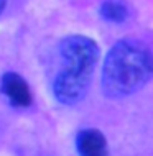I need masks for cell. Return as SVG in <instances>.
<instances>
[{"mask_svg":"<svg viewBox=\"0 0 153 156\" xmlns=\"http://www.w3.org/2000/svg\"><path fill=\"white\" fill-rule=\"evenodd\" d=\"M151 71L150 49L138 40H120L105 56L102 90L112 99L130 95L150 81Z\"/></svg>","mask_w":153,"mask_h":156,"instance_id":"cell-1","label":"cell"},{"mask_svg":"<svg viewBox=\"0 0 153 156\" xmlns=\"http://www.w3.org/2000/svg\"><path fill=\"white\" fill-rule=\"evenodd\" d=\"M59 54L64 59V69L54 79L53 92L59 104L74 105L89 89L99 61V46L87 36L73 35L59 43Z\"/></svg>","mask_w":153,"mask_h":156,"instance_id":"cell-2","label":"cell"},{"mask_svg":"<svg viewBox=\"0 0 153 156\" xmlns=\"http://www.w3.org/2000/svg\"><path fill=\"white\" fill-rule=\"evenodd\" d=\"M0 89H2V94L7 97V100L13 105V107L27 108L33 102L31 90H30L27 81L16 73L3 74Z\"/></svg>","mask_w":153,"mask_h":156,"instance_id":"cell-3","label":"cell"},{"mask_svg":"<svg viewBox=\"0 0 153 156\" xmlns=\"http://www.w3.org/2000/svg\"><path fill=\"white\" fill-rule=\"evenodd\" d=\"M76 148L79 156H109L107 140L96 128L81 130L76 138Z\"/></svg>","mask_w":153,"mask_h":156,"instance_id":"cell-4","label":"cell"},{"mask_svg":"<svg viewBox=\"0 0 153 156\" xmlns=\"http://www.w3.org/2000/svg\"><path fill=\"white\" fill-rule=\"evenodd\" d=\"M100 15L104 16L109 22H125L127 16H129V8L124 2L120 0H105L100 5Z\"/></svg>","mask_w":153,"mask_h":156,"instance_id":"cell-5","label":"cell"},{"mask_svg":"<svg viewBox=\"0 0 153 156\" xmlns=\"http://www.w3.org/2000/svg\"><path fill=\"white\" fill-rule=\"evenodd\" d=\"M5 2H7V0H0V13H2L3 7H5Z\"/></svg>","mask_w":153,"mask_h":156,"instance_id":"cell-6","label":"cell"}]
</instances>
